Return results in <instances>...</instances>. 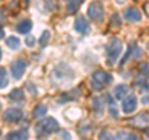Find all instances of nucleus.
Returning <instances> with one entry per match:
<instances>
[{
    "instance_id": "25",
    "label": "nucleus",
    "mask_w": 149,
    "mask_h": 140,
    "mask_svg": "<svg viewBox=\"0 0 149 140\" xmlns=\"http://www.w3.org/2000/svg\"><path fill=\"white\" fill-rule=\"evenodd\" d=\"M51 38V33L49 30H45L42 34H41V38H40V45L41 46H45L46 44L49 43V40Z\"/></svg>"
},
{
    "instance_id": "11",
    "label": "nucleus",
    "mask_w": 149,
    "mask_h": 140,
    "mask_svg": "<svg viewBox=\"0 0 149 140\" xmlns=\"http://www.w3.org/2000/svg\"><path fill=\"white\" fill-rule=\"evenodd\" d=\"M124 18L128 21H132V23L142 21V14H141V11H139L138 9H136V8H132V6L128 8V9H125Z\"/></svg>"
},
{
    "instance_id": "14",
    "label": "nucleus",
    "mask_w": 149,
    "mask_h": 140,
    "mask_svg": "<svg viewBox=\"0 0 149 140\" xmlns=\"http://www.w3.org/2000/svg\"><path fill=\"white\" fill-rule=\"evenodd\" d=\"M32 29V21L30 19H25L21 20L19 24L16 25V31L20 34H29Z\"/></svg>"
},
{
    "instance_id": "19",
    "label": "nucleus",
    "mask_w": 149,
    "mask_h": 140,
    "mask_svg": "<svg viewBox=\"0 0 149 140\" xmlns=\"http://www.w3.org/2000/svg\"><path fill=\"white\" fill-rule=\"evenodd\" d=\"M5 44L9 49L11 50H19L21 46V41L19 38H16V36H9V38L5 40Z\"/></svg>"
},
{
    "instance_id": "28",
    "label": "nucleus",
    "mask_w": 149,
    "mask_h": 140,
    "mask_svg": "<svg viewBox=\"0 0 149 140\" xmlns=\"http://www.w3.org/2000/svg\"><path fill=\"white\" fill-rule=\"evenodd\" d=\"M60 136H61V138H66V139H71L72 138L71 134H70L68 132H66V130H63V132L60 133Z\"/></svg>"
},
{
    "instance_id": "23",
    "label": "nucleus",
    "mask_w": 149,
    "mask_h": 140,
    "mask_svg": "<svg viewBox=\"0 0 149 140\" xmlns=\"http://www.w3.org/2000/svg\"><path fill=\"white\" fill-rule=\"evenodd\" d=\"M9 85V78H8V73L4 66L0 68V88L1 89H5Z\"/></svg>"
},
{
    "instance_id": "26",
    "label": "nucleus",
    "mask_w": 149,
    "mask_h": 140,
    "mask_svg": "<svg viewBox=\"0 0 149 140\" xmlns=\"http://www.w3.org/2000/svg\"><path fill=\"white\" fill-rule=\"evenodd\" d=\"M35 36H27V38H25V45L29 46V48H32V46H35Z\"/></svg>"
},
{
    "instance_id": "12",
    "label": "nucleus",
    "mask_w": 149,
    "mask_h": 140,
    "mask_svg": "<svg viewBox=\"0 0 149 140\" xmlns=\"http://www.w3.org/2000/svg\"><path fill=\"white\" fill-rule=\"evenodd\" d=\"M134 85L137 88H139V90L142 91H148L149 90V78L146 75V74H141L138 75L136 81H134Z\"/></svg>"
},
{
    "instance_id": "6",
    "label": "nucleus",
    "mask_w": 149,
    "mask_h": 140,
    "mask_svg": "<svg viewBox=\"0 0 149 140\" xmlns=\"http://www.w3.org/2000/svg\"><path fill=\"white\" fill-rule=\"evenodd\" d=\"M103 14H104V9H103V4L98 0H95L92 1L90 5H88V9H87V15L91 18L92 20L95 21H101L103 19Z\"/></svg>"
},
{
    "instance_id": "2",
    "label": "nucleus",
    "mask_w": 149,
    "mask_h": 140,
    "mask_svg": "<svg viewBox=\"0 0 149 140\" xmlns=\"http://www.w3.org/2000/svg\"><path fill=\"white\" fill-rule=\"evenodd\" d=\"M52 76H55L56 81H71L72 79H74L76 74L74 71L65 63H60L58 65H56L52 70Z\"/></svg>"
},
{
    "instance_id": "8",
    "label": "nucleus",
    "mask_w": 149,
    "mask_h": 140,
    "mask_svg": "<svg viewBox=\"0 0 149 140\" xmlns=\"http://www.w3.org/2000/svg\"><path fill=\"white\" fill-rule=\"evenodd\" d=\"M137 96L134 94H130L127 98H124L122 101V111L124 114H132L137 109Z\"/></svg>"
},
{
    "instance_id": "7",
    "label": "nucleus",
    "mask_w": 149,
    "mask_h": 140,
    "mask_svg": "<svg viewBox=\"0 0 149 140\" xmlns=\"http://www.w3.org/2000/svg\"><path fill=\"white\" fill-rule=\"evenodd\" d=\"M24 114H22L21 109L19 108H10V109H6L5 113L3 114V119L6 121V123H11V124H15V123H19Z\"/></svg>"
},
{
    "instance_id": "16",
    "label": "nucleus",
    "mask_w": 149,
    "mask_h": 140,
    "mask_svg": "<svg viewBox=\"0 0 149 140\" xmlns=\"http://www.w3.org/2000/svg\"><path fill=\"white\" fill-rule=\"evenodd\" d=\"M106 101H107V104H108V110H109L111 116L114 119H117L119 116V114H118V109H117V105H116V103H114V99L109 94H106Z\"/></svg>"
},
{
    "instance_id": "3",
    "label": "nucleus",
    "mask_w": 149,
    "mask_h": 140,
    "mask_svg": "<svg viewBox=\"0 0 149 140\" xmlns=\"http://www.w3.org/2000/svg\"><path fill=\"white\" fill-rule=\"evenodd\" d=\"M122 49H123V44L119 39L117 38L109 39V41L106 45V53H107V58H108V60L112 64H114L118 60L120 53H122Z\"/></svg>"
},
{
    "instance_id": "29",
    "label": "nucleus",
    "mask_w": 149,
    "mask_h": 140,
    "mask_svg": "<svg viewBox=\"0 0 149 140\" xmlns=\"http://www.w3.org/2000/svg\"><path fill=\"white\" fill-rule=\"evenodd\" d=\"M142 104H143V105H149V94L144 95V96L142 98Z\"/></svg>"
},
{
    "instance_id": "1",
    "label": "nucleus",
    "mask_w": 149,
    "mask_h": 140,
    "mask_svg": "<svg viewBox=\"0 0 149 140\" xmlns=\"http://www.w3.org/2000/svg\"><path fill=\"white\" fill-rule=\"evenodd\" d=\"M58 129V121L55 118H45L37 121L35 125V135L37 138H45L49 136L52 133H55Z\"/></svg>"
},
{
    "instance_id": "27",
    "label": "nucleus",
    "mask_w": 149,
    "mask_h": 140,
    "mask_svg": "<svg viewBox=\"0 0 149 140\" xmlns=\"http://www.w3.org/2000/svg\"><path fill=\"white\" fill-rule=\"evenodd\" d=\"M139 70L143 74H149V64L148 63H142L139 65Z\"/></svg>"
},
{
    "instance_id": "9",
    "label": "nucleus",
    "mask_w": 149,
    "mask_h": 140,
    "mask_svg": "<svg viewBox=\"0 0 149 140\" xmlns=\"http://www.w3.org/2000/svg\"><path fill=\"white\" fill-rule=\"evenodd\" d=\"M143 54L142 49L139 48V46L137 44H130L128 46L127 49V53H125V55L123 57V60L120 62V65H123L124 63H127L129 59H137V58H141Z\"/></svg>"
},
{
    "instance_id": "4",
    "label": "nucleus",
    "mask_w": 149,
    "mask_h": 140,
    "mask_svg": "<svg viewBox=\"0 0 149 140\" xmlns=\"http://www.w3.org/2000/svg\"><path fill=\"white\" fill-rule=\"evenodd\" d=\"M112 80H113V76L109 73L104 71V70H97V71L92 74L91 85L93 88V90H101L103 86L112 83Z\"/></svg>"
},
{
    "instance_id": "31",
    "label": "nucleus",
    "mask_w": 149,
    "mask_h": 140,
    "mask_svg": "<svg viewBox=\"0 0 149 140\" xmlns=\"http://www.w3.org/2000/svg\"><path fill=\"white\" fill-rule=\"evenodd\" d=\"M29 1H30V0H25V3H26V4H29Z\"/></svg>"
},
{
    "instance_id": "17",
    "label": "nucleus",
    "mask_w": 149,
    "mask_h": 140,
    "mask_svg": "<svg viewBox=\"0 0 149 140\" xmlns=\"http://www.w3.org/2000/svg\"><path fill=\"white\" fill-rule=\"evenodd\" d=\"M130 123L134 124V125H138V127H144V125L149 124V114H147V113L139 114L136 116V118H133L130 120Z\"/></svg>"
},
{
    "instance_id": "10",
    "label": "nucleus",
    "mask_w": 149,
    "mask_h": 140,
    "mask_svg": "<svg viewBox=\"0 0 149 140\" xmlns=\"http://www.w3.org/2000/svg\"><path fill=\"white\" fill-rule=\"evenodd\" d=\"M74 30L80 34H88L91 31V25L88 24V21L85 19V16L82 15H78L74 20V24H73Z\"/></svg>"
},
{
    "instance_id": "18",
    "label": "nucleus",
    "mask_w": 149,
    "mask_h": 140,
    "mask_svg": "<svg viewBox=\"0 0 149 140\" xmlns=\"http://www.w3.org/2000/svg\"><path fill=\"white\" fill-rule=\"evenodd\" d=\"M127 93H128V86L125 85V84H118L113 90V94L116 96V99H119V100L123 99V98L127 95Z\"/></svg>"
},
{
    "instance_id": "30",
    "label": "nucleus",
    "mask_w": 149,
    "mask_h": 140,
    "mask_svg": "<svg viewBox=\"0 0 149 140\" xmlns=\"http://www.w3.org/2000/svg\"><path fill=\"white\" fill-rule=\"evenodd\" d=\"M4 36H5V34H4V29H1V39H4Z\"/></svg>"
},
{
    "instance_id": "24",
    "label": "nucleus",
    "mask_w": 149,
    "mask_h": 140,
    "mask_svg": "<svg viewBox=\"0 0 149 140\" xmlns=\"http://www.w3.org/2000/svg\"><path fill=\"white\" fill-rule=\"evenodd\" d=\"M116 139H130V140H136L138 139V136L136 134H132V133H125V132H119L114 135Z\"/></svg>"
},
{
    "instance_id": "32",
    "label": "nucleus",
    "mask_w": 149,
    "mask_h": 140,
    "mask_svg": "<svg viewBox=\"0 0 149 140\" xmlns=\"http://www.w3.org/2000/svg\"><path fill=\"white\" fill-rule=\"evenodd\" d=\"M147 135H148V136H149V132H147Z\"/></svg>"
},
{
    "instance_id": "15",
    "label": "nucleus",
    "mask_w": 149,
    "mask_h": 140,
    "mask_svg": "<svg viewBox=\"0 0 149 140\" xmlns=\"http://www.w3.org/2000/svg\"><path fill=\"white\" fill-rule=\"evenodd\" d=\"M29 138V133H27L26 129H20V130H15V132H10L5 135V139L10 140V139H19V140H22V139H27Z\"/></svg>"
},
{
    "instance_id": "21",
    "label": "nucleus",
    "mask_w": 149,
    "mask_h": 140,
    "mask_svg": "<svg viewBox=\"0 0 149 140\" xmlns=\"http://www.w3.org/2000/svg\"><path fill=\"white\" fill-rule=\"evenodd\" d=\"M83 3V0H66V9L68 13H76L78 10V8L81 6V4Z\"/></svg>"
},
{
    "instance_id": "5",
    "label": "nucleus",
    "mask_w": 149,
    "mask_h": 140,
    "mask_svg": "<svg viewBox=\"0 0 149 140\" xmlns=\"http://www.w3.org/2000/svg\"><path fill=\"white\" fill-rule=\"evenodd\" d=\"M27 66H29V63L22 58H19L16 60H14V62H11L10 71H11V75L14 76V79H15V80H20V79H22Z\"/></svg>"
},
{
    "instance_id": "22",
    "label": "nucleus",
    "mask_w": 149,
    "mask_h": 140,
    "mask_svg": "<svg viewBox=\"0 0 149 140\" xmlns=\"http://www.w3.org/2000/svg\"><path fill=\"white\" fill-rule=\"evenodd\" d=\"M9 99L13 101H20L24 99V91L21 89H19V88H15V89H13L9 93Z\"/></svg>"
},
{
    "instance_id": "20",
    "label": "nucleus",
    "mask_w": 149,
    "mask_h": 140,
    "mask_svg": "<svg viewBox=\"0 0 149 140\" xmlns=\"http://www.w3.org/2000/svg\"><path fill=\"white\" fill-rule=\"evenodd\" d=\"M47 114V106L44 105V104H39L35 106L34 111H32V116L35 119H40V118H44V116Z\"/></svg>"
},
{
    "instance_id": "13",
    "label": "nucleus",
    "mask_w": 149,
    "mask_h": 140,
    "mask_svg": "<svg viewBox=\"0 0 149 140\" xmlns=\"http://www.w3.org/2000/svg\"><path fill=\"white\" fill-rule=\"evenodd\" d=\"M92 106H93V113H95V115L101 116L102 114H103L104 104H103V100H102L101 98H98V96L93 98L92 99Z\"/></svg>"
}]
</instances>
